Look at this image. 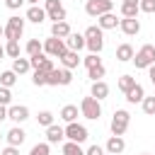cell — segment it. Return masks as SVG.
Segmentation results:
<instances>
[{
    "instance_id": "cell-1",
    "label": "cell",
    "mask_w": 155,
    "mask_h": 155,
    "mask_svg": "<svg viewBox=\"0 0 155 155\" xmlns=\"http://www.w3.org/2000/svg\"><path fill=\"white\" fill-rule=\"evenodd\" d=\"M85 41H87L85 46L90 48V53H97V56L102 53V48H104V34H102L99 24H97V27L92 24V27L85 29Z\"/></svg>"
},
{
    "instance_id": "cell-2",
    "label": "cell",
    "mask_w": 155,
    "mask_h": 155,
    "mask_svg": "<svg viewBox=\"0 0 155 155\" xmlns=\"http://www.w3.org/2000/svg\"><path fill=\"white\" fill-rule=\"evenodd\" d=\"M133 63H136V68H140V70L155 65V46H153V44H143V46L136 51Z\"/></svg>"
},
{
    "instance_id": "cell-3",
    "label": "cell",
    "mask_w": 155,
    "mask_h": 155,
    "mask_svg": "<svg viewBox=\"0 0 155 155\" xmlns=\"http://www.w3.org/2000/svg\"><path fill=\"white\" fill-rule=\"evenodd\" d=\"M80 114H82L85 119H90V121H99V116H102V104H99L94 97H82V102H80Z\"/></svg>"
},
{
    "instance_id": "cell-4",
    "label": "cell",
    "mask_w": 155,
    "mask_h": 155,
    "mask_svg": "<svg viewBox=\"0 0 155 155\" xmlns=\"http://www.w3.org/2000/svg\"><path fill=\"white\" fill-rule=\"evenodd\" d=\"M128 124H131V114L126 109H116L111 116V136H124L128 131Z\"/></svg>"
},
{
    "instance_id": "cell-5",
    "label": "cell",
    "mask_w": 155,
    "mask_h": 155,
    "mask_svg": "<svg viewBox=\"0 0 155 155\" xmlns=\"http://www.w3.org/2000/svg\"><path fill=\"white\" fill-rule=\"evenodd\" d=\"M44 53L51 56V58H63L68 53V46H65V39H56V36H48L44 41Z\"/></svg>"
},
{
    "instance_id": "cell-6",
    "label": "cell",
    "mask_w": 155,
    "mask_h": 155,
    "mask_svg": "<svg viewBox=\"0 0 155 155\" xmlns=\"http://www.w3.org/2000/svg\"><path fill=\"white\" fill-rule=\"evenodd\" d=\"M111 10H114V2L111 0H87L85 2V12L90 17H102V15L111 12Z\"/></svg>"
},
{
    "instance_id": "cell-7",
    "label": "cell",
    "mask_w": 155,
    "mask_h": 155,
    "mask_svg": "<svg viewBox=\"0 0 155 155\" xmlns=\"http://www.w3.org/2000/svg\"><path fill=\"white\" fill-rule=\"evenodd\" d=\"M22 31H24V19L17 17V15L10 17L7 24H5V39H7V41H19Z\"/></svg>"
},
{
    "instance_id": "cell-8",
    "label": "cell",
    "mask_w": 155,
    "mask_h": 155,
    "mask_svg": "<svg viewBox=\"0 0 155 155\" xmlns=\"http://www.w3.org/2000/svg\"><path fill=\"white\" fill-rule=\"evenodd\" d=\"M87 128L82 126V124H78V121H73V124H68L65 126V138L68 140H73V143H85L87 140Z\"/></svg>"
},
{
    "instance_id": "cell-9",
    "label": "cell",
    "mask_w": 155,
    "mask_h": 155,
    "mask_svg": "<svg viewBox=\"0 0 155 155\" xmlns=\"http://www.w3.org/2000/svg\"><path fill=\"white\" fill-rule=\"evenodd\" d=\"M73 82V73L68 68H56L48 73V85L51 87H58V85H70Z\"/></svg>"
},
{
    "instance_id": "cell-10",
    "label": "cell",
    "mask_w": 155,
    "mask_h": 155,
    "mask_svg": "<svg viewBox=\"0 0 155 155\" xmlns=\"http://www.w3.org/2000/svg\"><path fill=\"white\" fill-rule=\"evenodd\" d=\"M46 17L53 22H65V7L61 5V0H46Z\"/></svg>"
},
{
    "instance_id": "cell-11",
    "label": "cell",
    "mask_w": 155,
    "mask_h": 155,
    "mask_svg": "<svg viewBox=\"0 0 155 155\" xmlns=\"http://www.w3.org/2000/svg\"><path fill=\"white\" fill-rule=\"evenodd\" d=\"M7 119L15 121V124L27 121L29 119V107H24V104H10L7 107Z\"/></svg>"
},
{
    "instance_id": "cell-12",
    "label": "cell",
    "mask_w": 155,
    "mask_h": 155,
    "mask_svg": "<svg viewBox=\"0 0 155 155\" xmlns=\"http://www.w3.org/2000/svg\"><path fill=\"white\" fill-rule=\"evenodd\" d=\"M119 29H121L126 36H136V34L140 31V22H138V17H121Z\"/></svg>"
},
{
    "instance_id": "cell-13",
    "label": "cell",
    "mask_w": 155,
    "mask_h": 155,
    "mask_svg": "<svg viewBox=\"0 0 155 155\" xmlns=\"http://www.w3.org/2000/svg\"><path fill=\"white\" fill-rule=\"evenodd\" d=\"M29 63H31V68L34 70H41V73H51V70H56V65H53V61L51 58H46L44 53L41 56H34V58H29Z\"/></svg>"
},
{
    "instance_id": "cell-14",
    "label": "cell",
    "mask_w": 155,
    "mask_h": 155,
    "mask_svg": "<svg viewBox=\"0 0 155 155\" xmlns=\"http://www.w3.org/2000/svg\"><path fill=\"white\" fill-rule=\"evenodd\" d=\"M5 138H7V145H15V148H19V145L27 140V133H24V128H19V126H12V128L5 133Z\"/></svg>"
},
{
    "instance_id": "cell-15",
    "label": "cell",
    "mask_w": 155,
    "mask_h": 155,
    "mask_svg": "<svg viewBox=\"0 0 155 155\" xmlns=\"http://www.w3.org/2000/svg\"><path fill=\"white\" fill-rule=\"evenodd\" d=\"M107 155H121L124 150H126V140L121 138V136H111L109 140H107Z\"/></svg>"
},
{
    "instance_id": "cell-16",
    "label": "cell",
    "mask_w": 155,
    "mask_h": 155,
    "mask_svg": "<svg viewBox=\"0 0 155 155\" xmlns=\"http://www.w3.org/2000/svg\"><path fill=\"white\" fill-rule=\"evenodd\" d=\"M90 97H94L97 102H102V99H107V97H109V85H107L104 80H97V82H92V90H90Z\"/></svg>"
},
{
    "instance_id": "cell-17",
    "label": "cell",
    "mask_w": 155,
    "mask_h": 155,
    "mask_svg": "<svg viewBox=\"0 0 155 155\" xmlns=\"http://www.w3.org/2000/svg\"><path fill=\"white\" fill-rule=\"evenodd\" d=\"M133 56H136V51H133L131 44H119L116 46V61L119 63H128V61H133Z\"/></svg>"
},
{
    "instance_id": "cell-18",
    "label": "cell",
    "mask_w": 155,
    "mask_h": 155,
    "mask_svg": "<svg viewBox=\"0 0 155 155\" xmlns=\"http://www.w3.org/2000/svg\"><path fill=\"white\" fill-rule=\"evenodd\" d=\"M63 138H65V128H63V126L53 124V126L46 128V143H61Z\"/></svg>"
},
{
    "instance_id": "cell-19",
    "label": "cell",
    "mask_w": 155,
    "mask_h": 155,
    "mask_svg": "<svg viewBox=\"0 0 155 155\" xmlns=\"http://www.w3.org/2000/svg\"><path fill=\"white\" fill-rule=\"evenodd\" d=\"M97 22H99V29H102V31H104V29H116V27L121 24V19H116L114 12H107V15L97 17Z\"/></svg>"
},
{
    "instance_id": "cell-20",
    "label": "cell",
    "mask_w": 155,
    "mask_h": 155,
    "mask_svg": "<svg viewBox=\"0 0 155 155\" xmlns=\"http://www.w3.org/2000/svg\"><path fill=\"white\" fill-rule=\"evenodd\" d=\"M73 31H70V24L68 22H53L51 24V36H56V39H68Z\"/></svg>"
},
{
    "instance_id": "cell-21",
    "label": "cell",
    "mask_w": 155,
    "mask_h": 155,
    "mask_svg": "<svg viewBox=\"0 0 155 155\" xmlns=\"http://www.w3.org/2000/svg\"><path fill=\"white\" fill-rule=\"evenodd\" d=\"M27 19H29V22H34V24H41V22L46 19V10H44V7H39V5H31V7L27 10Z\"/></svg>"
},
{
    "instance_id": "cell-22",
    "label": "cell",
    "mask_w": 155,
    "mask_h": 155,
    "mask_svg": "<svg viewBox=\"0 0 155 155\" xmlns=\"http://www.w3.org/2000/svg\"><path fill=\"white\" fill-rule=\"evenodd\" d=\"M87 41H85V34H70L68 39H65V46H68V51H80L82 46H85Z\"/></svg>"
},
{
    "instance_id": "cell-23",
    "label": "cell",
    "mask_w": 155,
    "mask_h": 155,
    "mask_svg": "<svg viewBox=\"0 0 155 155\" xmlns=\"http://www.w3.org/2000/svg\"><path fill=\"white\" fill-rule=\"evenodd\" d=\"M61 63H63V68H68V70H73V68H78L80 63H82V58L78 56V51H68L63 58H61Z\"/></svg>"
},
{
    "instance_id": "cell-24",
    "label": "cell",
    "mask_w": 155,
    "mask_h": 155,
    "mask_svg": "<svg viewBox=\"0 0 155 155\" xmlns=\"http://www.w3.org/2000/svg\"><path fill=\"white\" fill-rule=\"evenodd\" d=\"M145 99V90H143V85H136L131 92H126V102L128 104H140Z\"/></svg>"
},
{
    "instance_id": "cell-25",
    "label": "cell",
    "mask_w": 155,
    "mask_h": 155,
    "mask_svg": "<svg viewBox=\"0 0 155 155\" xmlns=\"http://www.w3.org/2000/svg\"><path fill=\"white\" fill-rule=\"evenodd\" d=\"M24 51H27V56H29V58L41 56V53H44V44H41L39 39H29V41H27V46H24Z\"/></svg>"
},
{
    "instance_id": "cell-26",
    "label": "cell",
    "mask_w": 155,
    "mask_h": 155,
    "mask_svg": "<svg viewBox=\"0 0 155 155\" xmlns=\"http://www.w3.org/2000/svg\"><path fill=\"white\" fill-rule=\"evenodd\" d=\"M136 85H138V82H136V78H133V75H121V78H119V82H116V87H119L124 94H126V92H131Z\"/></svg>"
},
{
    "instance_id": "cell-27",
    "label": "cell",
    "mask_w": 155,
    "mask_h": 155,
    "mask_svg": "<svg viewBox=\"0 0 155 155\" xmlns=\"http://www.w3.org/2000/svg\"><path fill=\"white\" fill-rule=\"evenodd\" d=\"M61 119H63L65 124L78 121V107H75V104H65V107L61 109Z\"/></svg>"
},
{
    "instance_id": "cell-28",
    "label": "cell",
    "mask_w": 155,
    "mask_h": 155,
    "mask_svg": "<svg viewBox=\"0 0 155 155\" xmlns=\"http://www.w3.org/2000/svg\"><path fill=\"white\" fill-rule=\"evenodd\" d=\"M29 68H31L29 58H15V61H12V70H15L17 75H24V73H29Z\"/></svg>"
},
{
    "instance_id": "cell-29",
    "label": "cell",
    "mask_w": 155,
    "mask_h": 155,
    "mask_svg": "<svg viewBox=\"0 0 155 155\" xmlns=\"http://www.w3.org/2000/svg\"><path fill=\"white\" fill-rule=\"evenodd\" d=\"M107 75V68L102 65V63H97V65H92V68H87V78L92 80V82H97V80H102Z\"/></svg>"
},
{
    "instance_id": "cell-30",
    "label": "cell",
    "mask_w": 155,
    "mask_h": 155,
    "mask_svg": "<svg viewBox=\"0 0 155 155\" xmlns=\"http://www.w3.org/2000/svg\"><path fill=\"white\" fill-rule=\"evenodd\" d=\"M63 155H87L82 148H80V143H73V140H65L63 143Z\"/></svg>"
},
{
    "instance_id": "cell-31",
    "label": "cell",
    "mask_w": 155,
    "mask_h": 155,
    "mask_svg": "<svg viewBox=\"0 0 155 155\" xmlns=\"http://www.w3.org/2000/svg\"><path fill=\"white\" fill-rule=\"evenodd\" d=\"M15 82H17V73H15V70L0 73V87H12Z\"/></svg>"
},
{
    "instance_id": "cell-32",
    "label": "cell",
    "mask_w": 155,
    "mask_h": 155,
    "mask_svg": "<svg viewBox=\"0 0 155 155\" xmlns=\"http://www.w3.org/2000/svg\"><path fill=\"white\" fill-rule=\"evenodd\" d=\"M121 17H138V12H140V7L138 5H131V2H121Z\"/></svg>"
},
{
    "instance_id": "cell-33",
    "label": "cell",
    "mask_w": 155,
    "mask_h": 155,
    "mask_svg": "<svg viewBox=\"0 0 155 155\" xmlns=\"http://www.w3.org/2000/svg\"><path fill=\"white\" fill-rule=\"evenodd\" d=\"M19 51H22V48H19V41H7V46H5V53H7L12 61H15V58H19Z\"/></svg>"
},
{
    "instance_id": "cell-34",
    "label": "cell",
    "mask_w": 155,
    "mask_h": 155,
    "mask_svg": "<svg viewBox=\"0 0 155 155\" xmlns=\"http://www.w3.org/2000/svg\"><path fill=\"white\" fill-rule=\"evenodd\" d=\"M36 121H39V126H46V128H48V126H53V114L44 109V111H39Z\"/></svg>"
},
{
    "instance_id": "cell-35",
    "label": "cell",
    "mask_w": 155,
    "mask_h": 155,
    "mask_svg": "<svg viewBox=\"0 0 155 155\" xmlns=\"http://www.w3.org/2000/svg\"><path fill=\"white\" fill-rule=\"evenodd\" d=\"M140 107H143V111H145L148 116H155V97H145V99L140 102Z\"/></svg>"
},
{
    "instance_id": "cell-36",
    "label": "cell",
    "mask_w": 155,
    "mask_h": 155,
    "mask_svg": "<svg viewBox=\"0 0 155 155\" xmlns=\"http://www.w3.org/2000/svg\"><path fill=\"white\" fill-rule=\"evenodd\" d=\"M48 153H51V143H36L29 150V155H48Z\"/></svg>"
},
{
    "instance_id": "cell-37",
    "label": "cell",
    "mask_w": 155,
    "mask_h": 155,
    "mask_svg": "<svg viewBox=\"0 0 155 155\" xmlns=\"http://www.w3.org/2000/svg\"><path fill=\"white\" fill-rule=\"evenodd\" d=\"M31 82H34L36 87H44V85H48V75H46V73H41V70H34Z\"/></svg>"
},
{
    "instance_id": "cell-38",
    "label": "cell",
    "mask_w": 155,
    "mask_h": 155,
    "mask_svg": "<svg viewBox=\"0 0 155 155\" xmlns=\"http://www.w3.org/2000/svg\"><path fill=\"white\" fill-rule=\"evenodd\" d=\"M10 102H12L10 87H0V104H2V107H10Z\"/></svg>"
},
{
    "instance_id": "cell-39",
    "label": "cell",
    "mask_w": 155,
    "mask_h": 155,
    "mask_svg": "<svg viewBox=\"0 0 155 155\" xmlns=\"http://www.w3.org/2000/svg\"><path fill=\"white\" fill-rule=\"evenodd\" d=\"M97 63H102L97 53H90V56H85V58H82V65H85V68H92V65H97Z\"/></svg>"
},
{
    "instance_id": "cell-40",
    "label": "cell",
    "mask_w": 155,
    "mask_h": 155,
    "mask_svg": "<svg viewBox=\"0 0 155 155\" xmlns=\"http://www.w3.org/2000/svg\"><path fill=\"white\" fill-rule=\"evenodd\" d=\"M140 12H148V15H153L155 12V0H140Z\"/></svg>"
},
{
    "instance_id": "cell-41",
    "label": "cell",
    "mask_w": 155,
    "mask_h": 155,
    "mask_svg": "<svg viewBox=\"0 0 155 155\" xmlns=\"http://www.w3.org/2000/svg\"><path fill=\"white\" fill-rule=\"evenodd\" d=\"M85 153H87V155H107V153H104V148H102V145H90V148H87V150H85Z\"/></svg>"
},
{
    "instance_id": "cell-42",
    "label": "cell",
    "mask_w": 155,
    "mask_h": 155,
    "mask_svg": "<svg viewBox=\"0 0 155 155\" xmlns=\"http://www.w3.org/2000/svg\"><path fill=\"white\" fill-rule=\"evenodd\" d=\"M5 5H7L10 10H19V7L24 5V0H5Z\"/></svg>"
},
{
    "instance_id": "cell-43",
    "label": "cell",
    "mask_w": 155,
    "mask_h": 155,
    "mask_svg": "<svg viewBox=\"0 0 155 155\" xmlns=\"http://www.w3.org/2000/svg\"><path fill=\"white\" fill-rule=\"evenodd\" d=\"M0 155H19V148H15V145H7Z\"/></svg>"
},
{
    "instance_id": "cell-44",
    "label": "cell",
    "mask_w": 155,
    "mask_h": 155,
    "mask_svg": "<svg viewBox=\"0 0 155 155\" xmlns=\"http://www.w3.org/2000/svg\"><path fill=\"white\" fill-rule=\"evenodd\" d=\"M148 78H150V82L155 85V65H150V68H148Z\"/></svg>"
},
{
    "instance_id": "cell-45",
    "label": "cell",
    "mask_w": 155,
    "mask_h": 155,
    "mask_svg": "<svg viewBox=\"0 0 155 155\" xmlns=\"http://www.w3.org/2000/svg\"><path fill=\"white\" fill-rule=\"evenodd\" d=\"M5 119H7V107L0 104V121H5Z\"/></svg>"
},
{
    "instance_id": "cell-46",
    "label": "cell",
    "mask_w": 155,
    "mask_h": 155,
    "mask_svg": "<svg viewBox=\"0 0 155 155\" xmlns=\"http://www.w3.org/2000/svg\"><path fill=\"white\" fill-rule=\"evenodd\" d=\"M124 2H131V5H140V0H124Z\"/></svg>"
},
{
    "instance_id": "cell-47",
    "label": "cell",
    "mask_w": 155,
    "mask_h": 155,
    "mask_svg": "<svg viewBox=\"0 0 155 155\" xmlns=\"http://www.w3.org/2000/svg\"><path fill=\"white\" fill-rule=\"evenodd\" d=\"M2 56H5V46H0V61H2Z\"/></svg>"
},
{
    "instance_id": "cell-48",
    "label": "cell",
    "mask_w": 155,
    "mask_h": 155,
    "mask_svg": "<svg viewBox=\"0 0 155 155\" xmlns=\"http://www.w3.org/2000/svg\"><path fill=\"white\" fill-rule=\"evenodd\" d=\"M0 36H5V27H0Z\"/></svg>"
},
{
    "instance_id": "cell-49",
    "label": "cell",
    "mask_w": 155,
    "mask_h": 155,
    "mask_svg": "<svg viewBox=\"0 0 155 155\" xmlns=\"http://www.w3.org/2000/svg\"><path fill=\"white\" fill-rule=\"evenodd\" d=\"M27 2H31V5H36V2H39V0H27Z\"/></svg>"
},
{
    "instance_id": "cell-50",
    "label": "cell",
    "mask_w": 155,
    "mask_h": 155,
    "mask_svg": "<svg viewBox=\"0 0 155 155\" xmlns=\"http://www.w3.org/2000/svg\"><path fill=\"white\" fill-rule=\"evenodd\" d=\"M140 155H153V153H140Z\"/></svg>"
},
{
    "instance_id": "cell-51",
    "label": "cell",
    "mask_w": 155,
    "mask_h": 155,
    "mask_svg": "<svg viewBox=\"0 0 155 155\" xmlns=\"http://www.w3.org/2000/svg\"><path fill=\"white\" fill-rule=\"evenodd\" d=\"M111 2H116V0H111Z\"/></svg>"
},
{
    "instance_id": "cell-52",
    "label": "cell",
    "mask_w": 155,
    "mask_h": 155,
    "mask_svg": "<svg viewBox=\"0 0 155 155\" xmlns=\"http://www.w3.org/2000/svg\"><path fill=\"white\" fill-rule=\"evenodd\" d=\"M0 138H2V133H0Z\"/></svg>"
},
{
    "instance_id": "cell-53",
    "label": "cell",
    "mask_w": 155,
    "mask_h": 155,
    "mask_svg": "<svg viewBox=\"0 0 155 155\" xmlns=\"http://www.w3.org/2000/svg\"><path fill=\"white\" fill-rule=\"evenodd\" d=\"M153 155H155V153H153Z\"/></svg>"
}]
</instances>
